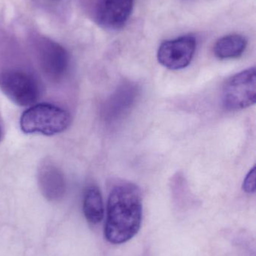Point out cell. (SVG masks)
Segmentation results:
<instances>
[{"mask_svg":"<svg viewBox=\"0 0 256 256\" xmlns=\"http://www.w3.org/2000/svg\"><path fill=\"white\" fill-rule=\"evenodd\" d=\"M142 198L139 188L125 182L111 190L107 206L105 237L113 244H121L132 239L141 228Z\"/></svg>","mask_w":256,"mask_h":256,"instance_id":"1","label":"cell"},{"mask_svg":"<svg viewBox=\"0 0 256 256\" xmlns=\"http://www.w3.org/2000/svg\"><path fill=\"white\" fill-rule=\"evenodd\" d=\"M0 90L15 104L29 108L42 97L43 86L31 69L14 66L0 69Z\"/></svg>","mask_w":256,"mask_h":256,"instance_id":"2","label":"cell"},{"mask_svg":"<svg viewBox=\"0 0 256 256\" xmlns=\"http://www.w3.org/2000/svg\"><path fill=\"white\" fill-rule=\"evenodd\" d=\"M72 122V116L64 108L50 103H36L24 111L20 127L24 134L51 136L61 134Z\"/></svg>","mask_w":256,"mask_h":256,"instance_id":"3","label":"cell"},{"mask_svg":"<svg viewBox=\"0 0 256 256\" xmlns=\"http://www.w3.org/2000/svg\"><path fill=\"white\" fill-rule=\"evenodd\" d=\"M35 57L45 80L58 85L67 78L70 57L66 50L54 40L40 38L33 45Z\"/></svg>","mask_w":256,"mask_h":256,"instance_id":"4","label":"cell"},{"mask_svg":"<svg viewBox=\"0 0 256 256\" xmlns=\"http://www.w3.org/2000/svg\"><path fill=\"white\" fill-rule=\"evenodd\" d=\"M256 100V70L249 68L233 75L222 87V102L230 111L242 110L255 104Z\"/></svg>","mask_w":256,"mask_h":256,"instance_id":"5","label":"cell"},{"mask_svg":"<svg viewBox=\"0 0 256 256\" xmlns=\"http://www.w3.org/2000/svg\"><path fill=\"white\" fill-rule=\"evenodd\" d=\"M195 50L196 40L192 36L165 40L158 50V61L170 70H181L190 64Z\"/></svg>","mask_w":256,"mask_h":256,"instance_id":"6","label":"cell"},{"mask_svg":"<svg viewBox=\"0 0 256 256\" xmlns=\"http://www.w3.org/2000/svg\"><path fill=\"white\" fill-rule=\"evenodd\" d=\"M37 182L41 192L50 202L63 200L67 190L63 172L51 160L45 159L37 170Z\"/></svg>","mask_w":256,"mask_h":256,"instance_id":"7","label":"cell"},{"mask_svg":"<svg viewBox=\"0 0 256 256\" xmlns=\"http://www.w3.org/2000/svg\"><path fill=\"white\" fill-rule=\"evenodd\" d=\"M139 94V88L132 82L120 84L104 105L103 117L108 122L121 120L129 112Z\"/></svg>","mask_w":256,"mask_h":256,"instance_id":"8","label":"cell"},{"mask_svg":"<svg viewBox=\"0 0 256 256\" xmlns=\"http://www.w3.org/2000/svg\"><path fill=\"white\" fill-rule=\"evenodd\" d=\"M133 6L134 0H101L96 12L98 22L108 30H120L129 20Z\"/></svg>","mask_w":256,"mask_h":256,"instance_id":"9","label":"cell"},{"mask_svg":"<svg viewBox=\"0 0 256 256\" xmlns=\"http://www.w3.org/2000/svg\"><path fill=\"white\" fill-rule=\"evenodd\" d=\"M246 45L247 40L241 34H228L216 42L213 52L215 56L220 60L237 58L243 55Z\"/></svg>","mask_w":256,"mask_h":256,"instance_id":"10","label":"cell"},{"mask_svg":"<svg viewBox=\"0 0 256 256\" xmlns=\"http://www.w3.org/2000/svg\"><path fill=\"white\" fill-rule=\"evenodd\" d=\"M83 212L90 224H98L103 219L105 214L103 198L98 186L91 185L86 188L83 201Z\"/></svg>","mask_w":256,"mask_h":256,"instance_id":"11","label":"cell"},{"mask_svg":"<svg viewBox=\"0 0 256 256\" xmlns=\"http://www.w3.org/2000/svg\"><path fill=\"white\" fill-rule=\"evenodd\" d=\"M243 190L247 194H254L255 191V166L252 167L246 174L243 183Z\"/></svg>","mask_w":256,"mask_h":256,"instance_id":"12","label":"cell"},{"mask_svg":"<svg viewBox=\"0 0 256 256\" xmlns=\"http://www.w3.org/2000/svg\"><path fill=\"white\" fill-rule=\"evenodd\" d=\"M3 136V124H2L1 120H0V141H1L2 138Z\"/></svg>","mask_w":256,"mask_h":256,"instance_id":"13","label":"cell"}]
</instances>
